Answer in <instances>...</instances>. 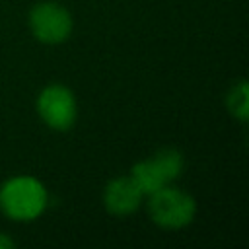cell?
I'll use <instances>...</instances> for the list:
<instances>
[{
  "label": "cell",
  "instance_id": "1",
  "mask_svg": "<svg viewBox=\"0 0 249 249\" xmlns=\"http://www.w3.org/2000/svg\"><path fill=\"white\" fill-rule=\"evenodd\" d=\"M49 206L45 183L33 175L19 173L0 185V212L18 224H29L43 216Z\"/></svg>",
  "mask_w": 249,
  "mask_h": 249
},
{
  "label": "cell",
  "instance_id": "2",
  "mask_svg": "<svg viewBox=\"0 0 249 249\" xmlns=\"http://www.w3.org/2000/svg\"><path fill=\"white\" fill-rule=\"evenodd\" d=\"M146 210L152 220L161 230H183L193 224L196 216V200L185 189L173 187V183L146 195Z\"/></svg>",
  "mask_w": 249,
  "mask_h": 249
},
{
  "label": "cell",
  "instance_id": "3",
  "mask_svg": "<svg viewBox=\"0 0 249 249\" xmlns=\"http://www.w3.org/2000/svg\"><path fill=\"white\" fill-rule=\"evenodd\" d=\"M185 169V156L177 148H161L130 167V177L146 195L177 181Z\"/></svg>",
  "mask_w": 249,
  "mask_h": 249
},
{
  "label": "cell",
  "instance_id": "4",
  "mask_svg": "<svg viewBox=\"0 0 249 249\" xmlns=\"http://www.w3.org/2000/svg\"><path fill=\"white\" fill-rule=\"evenodd\" d=\"M27 27L31 35L49 47L68 41L74 29L72 14L56 0H41L27 14Z\"/></svg>",
  "mask_w": 249,
  "mask_h": 249
},
{
  "label": "cell",
  "instance_id": "5",
  "mask_svg": "<svg viewBox=\"0 0 249 249\" xmlns=\"http://www.w3.org/2000/svg\"><path fill=\"white\" fill-rule=\"evenodd\" d=\"M35 109L43 124L56 132L70 130L78 119V99L74 91L64 84L45 86L37 93Z\"/></svg>",
  "mask_w": 249,
  "mask_h": 249
},
{
  "label": "cell",
  "instance_id": "6",
  "mask_svg": "<svg viewBox=\"0 0 249 249\" xmlns=\"http://www.w3.org/2000/svg\"><path fill=\"white\" fill-rule=\"evenodd\" d=\"M144 200V193L130 175H119L105 183L101 193L103 208L115 218H126L134 214Z\"/></svg>",
  "mask_w": 249,
  "mask_h": 249
},
{
  "label": "cell",
  "instance_id": "7",
  "mask_svg": "<svg viewBox=\"0 0 249 249\" xmlns=\"http://www.w3.org/2000/svg\"><path fill=\"white\" fill-rule=\"evenodd\" d=\"M226 107H228V113L233 119H237L239 123L247 121V117H249V86L243 78L237 80L226 93Z\"/></svg>",
  "mask_w": 249,
  "mask_h": 249
},
{
  "label": "cell",
  "instance_id": "8",
  "mask_svg": "<svg viewBox=\"0 0 249 249\" xmlns=\"http://www.w3.org/2000/svg\"><path fill=\"white\" fill-rule=\"evenodd\" d=\"M12 247H16V239L10 237L8 233L0 231V249H12Z\"/></svg>",
  "mask_w": 249,
  "mask_h": 249
}]
</instances>
